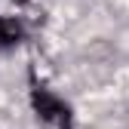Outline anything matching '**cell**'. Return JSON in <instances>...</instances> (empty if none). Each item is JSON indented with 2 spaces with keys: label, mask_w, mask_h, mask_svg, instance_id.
Listing matches in <instances>:
<instances>
[{
  "label": "cell",
  "mask_w": 129,
  "mask_h": 129,
  "mask_svg": "<svg viewBox=\"0 0 129 129\" xmlns=\"http://www.w3.org/2000/svg\"><path fill=\"white\" fill-rule=\"evenodd\" d=\"M31 105H34L37 120L43 123V129H71V108L61 99H55L49 89L34 86L31 89Z\"/></svg>",
  "instance_id": "cell-1"
},
{
  "label": "cell",
  "mask_w": 129,
  "mask_h": 129,
  "mask_svg": "<svg viewBox=\"0 0 129 129\" xmlns=\"http://www.w3.org/2000/svg\"><path fill=\"white\" fill-rule=\"evenodd\" d=\"M15 3H25V0H15Z\"/></svg>",
  "instance_id": "cell-3"
},
{
  "label": "cell",
  "mask_w": 129,
  "mask_h": 129,
  "mask_svg": "<svg viewBox=\"0 0 129 129\" xmlns=\"http://www.w3.org/2000/svg\"><path fill=\"white\" fill-rule=\"evenodd\" d=\"M22 22L15 19H0V49H6V46H15L22 40Z\"/></svg>",
  "instance_id": "cell-2"
}]
</instances>
